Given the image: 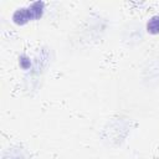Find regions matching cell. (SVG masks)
<instances>
[{
  "label": "cell",
  "mask_w": 159,
  "mask_h": 159,
  "mask_svg": "<svg viewBox=\"0 0 159 159\" xmlns=\"http://www.w3.org/2000/svg\"><path fill=\"white\" fill-rule=\"evenodd\" d=\"M147 30L149 34H153V35L159 34V15L150 17V20L147 24Z\"/></svg>",
  "instance_id": "2"
},
{
  "label": "cell",
  "mask_w": 159,
  "mask_h": 159,
  "mask_svg": "<svg viewBox=\"0 0 159 159\" xmlns=\"http://www.w3.org/2000/svg\"><path fill=\"white\" fill-rule=\"evenodd\" d=\"M42 11H43V2L37 1V2H34L29 7L16 10L12 19L17 25H22V24H26L30 20H35V19L41 17Z\"/></svg>",
  "instance_id": "1"
},
{
  "label": "cell",
  "mask_w": 159,
  "mask_h": 159,
  "mask_svg": "<svg viewBox=\"0 0 159 159\" xmlns=\"http://www.w3.org/2000/svg\"><path fill=\"white\" fill-rule=\"evenodd\" d=\"M20 65H21L22 68H27L30 66V60H27L25 56H22L21 60H20Z\"/></svg>",
  "instance_id": "3"
}]
</instances>
